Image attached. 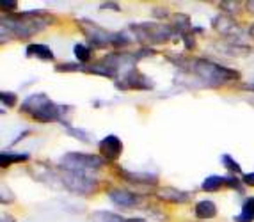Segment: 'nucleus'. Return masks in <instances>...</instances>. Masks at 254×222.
<instances>
[{"label":"nucleus","instance_id":"nucleus-1","mask_svg":"<svg viewBox=\"0 0 254 222\" xmlns=\"http://www.w3.org/2000/svg\"><path fill=\"white\" fill-rule=\"evenodd\" d=\"M52 18L45 14V11H25L21 14L2 16V32L7 30V39H29L41 32L50 23Z\"/></svg>","mask_w":254,"mask_h":222},{"label":"nucleus","instance_id":"nucleus-2","mask_svg":"<svg viewBox=\"0 0 254 222\" xmlns=\"http://www.w3.org/2000/svg\"><path fill=\"white\" fill-rule=\"evenodd\" d=\"M187 71L194 73L195 77H199L201 82L212 87L224 86V84H229V82H235L240 78V73L237 69L226 68V66H220L208 59H189V69Z\"/></svg>","mask_w":254,"mask_h":222},{"label":"nucleus","instance_id":"nucleus-3","mask_svg":"<svg viewBox=\"0 0 254 222\" xmlns=\"http://www.w3.org/2000/svg\"><path fill=\"white\" fill-rule=\"evenodd\" d=\"M21 112L30 114V117L38 123H55V121L64 123V107L54 103L45 93L27 96L25 102L21 103Z\"/></svg>","mask_w":254,"mask_h":222},{"label":"nucleus","instance_id":"nucleus-4","mask_svg":"<svg viewBox=\"0 0 254 222\" xmlns=\"http://www.w3.org/2000/svg\"><path fill=\"white\" fill-rule=\"evenodd\" d=\"M105 158L91 153H66L59 160V166L63 171L80 172V174H91L105 166Z\"/></svg>","mask_w":254,"mask_h":222},{"label":"nucleus","instance_id":"nucleus-5","mask_svg":"<svg viewBox=\"0 0 254 222\" xmlns=\"http://www.w3.org/2000/svg\"><path fill=\"white\" fill-rule=\"evenodd\" d=\"M130 30L133 32L135 39L144 45L167 43L176 34L174 27L164 25V23H139V25H130Z\"/></svg>","mask_w":254,"mask_h":222},{"label":"nucleus","instance_id":"nucleus-6","mask_svg":"<svg viewBox=\"0 0 254 222\" xmlns=\"http://www.w3.org/2000/svg\"><path fill=\"white\" fill-rule=\"evenodd\" d=\"M61 181L68 190H71L73 194H80V196H89L98 188L96 179L91 174H80V172H69L63 171Z\"/></svg>","mask_w":254,"mask_h":222},{"label":"nucleus","instance_id":"nucleus-7","mask_svg":"<svg viewBox=\"0 0 254 222\" xmlns=\"http://www.w3.org/2000/svg\"><path fill=\"white\" fill-rule=\"evenodd\" d=\"M80 30L84 32V36L87 38L89 45L93 48H105L110 47V39H112V32H107L105 29H102L96 23L89 22V20H80Z\"/></svg>","mask_w":254,"mask_h":222},{"label":"nucleus","instance_id":"nucleus-8","mask_svg":"<svg viewBox=\"0 0 254 222\" xmlns=\"http://www.w3.org/2000/svg\"><path fill=\"white\" fill-rule=\"evenodd\" d=\"M100 155L105 158V162H114L123 153V142L118 135H107L100 141Z\"/></svg>","mask_w":254,"mask_h":222},{"label":"nucleus","instance_id":"nucleus-9","mask_svg":"<svg viewBox=\"0 0 254 222\" xmlns=\"http://www.w3.org/2000/svg\"><path fill=\"white\" fill-rule=\"evenodd\" d=\"M116 87L118 89H140V91H148V89H153V80L151 78H148L146 75H142V73H139L135 69V71H131L130 75H127V77L123 78L121 82H118L116 84Z\"/></svg>","mask_w":254,"mask_h":222},{"label":"nucleus","instance_id":"nucleus-10","mask_svg":"<svg viewBox=\"0 0 254 222\" xmlns=\"http://www.w3.org/2000/svg\"><path fill=\"white\" fill-rule=\"evenodd\" d=\"M107 196L119 208H131V206H135L139 203V196L127 190V188H110Z\"/></svg>","mask_w":254,"mask_h":222},{"label":"nucleus","instance_id":"nucleus-11","mask_svg":"<svg viewBox=\"0 0 254 222\" xmlns=\"http://www.w3.org/2000/svg\"><path fill=\"white\" fill-rule=\"evenodd\" d=\"M119 176L125 178L128 183H137V185H157L158 183V176L157 174H149V172H128L125 171L123 167H118Z\"/></svg>","mask_w":254,"mask_h":222},{"label":"nucleus","instance_id":"nucleus-12","mask_svg":"<svg viewBox=\"0 0 254 222\" xmlns=\"http://www.w3.org/2000/svg\"><path fill=\"white\" fill-rule=\"evenodd\" d=\"M157 197L162 201H167V203H178V205H183L187 201L190 199V194L183 192V190H178L174 187H164L157 190Z\"/></svg>","mask_w":254,"mask_h":222},{"label":"nucleus","instance_id":"nucleus-13","mask_svg":"<svg viewBox=\"0 0 254 222\" xmlns=\"http://www.w3.org/2000/svg\"><path fill=\"white\" fill-rule=\"evenodd\" d=\"M25 54L27 57H36V59H41V60H54V50L47 45H41V43H30L29 47L25 48Z\"/></svg>","mask_w":254,"mask_h":222},{"label":"nucleus","instance_id":"nucleus-14","mask_svg":"<svg viewBox=\"0 0 254 222\" xmlns=\"http://www.w3.org/2000/svg\"><path fill=\"white\" fill-rule=\"evenodd\" d=\"M213 27L219 30L220 34H224V36L235 34V32L238 30L235 20L231 16H228V14H219V16L213 20Z\"/></svg>","mask_w":254,"mask_h":222},{"label":"nucleus","instance_id":"nucleus-15","mask_svg":"<svg viewBox=\"0 0 254 222\" xmlns=\"http://www.w3.org/2000/svg\"><path fill=\"white\" fill-rule=\"evenodd\" d=\"M195 217L197 219H203V221H208V219H213L217 215V206L213 201H199L197 205H195Z\"/></svg>","mask_w":254,"mask_h":222},{"label":"nucleus","instance_id":"nucleus-16","mask_svg":"<svg viewBox=\"0 0 254 222\" xmlns=\"http://www.w3.org/2000/svg\"><path fill=\"white\" fill-rule=\"evenodd\" d=\"M25 160H29V153H11V151H2V155H0V166L2 167H9L11 164L25 162Z\"/></svg>","mask_w":254,"mask_h":222},{"label":"nucleus","instance_id":"nucleus-17","mask_svg":"<svg viewBox=\"0 0 254 222\" xmlns=\"http://www.w3.org/2000/svg\"><path fill=\"white\" fill-rule=\"evenodd\" d=\"M226 185V176H208L206 179L203 181L201 188H203L204 192H217L220 190V187H224Z\"/></svg>","mask_w":254,"mask_h":222},{"label":"nucleus","instance_id":"nucleus-18","mask_svg":"<svg viewBox=\"0 0 254 222\" xmlns=\"http://www.w3.org/2000/svg\"><path fill=\"white\" fill-rule=\"evenodd\" d=\"M253 221H254V197H249L244 203V206H242V214L235 217V222H253Z\"/></svg>","mask_w":254,"mask_h":222},{"label":"nucleus","instance_id":"nucleus-19","mask_svg":"<svg viewBox=\"0 0 254 222\" xmlns=\"http://www.w3.org/2000/svg\"><path fill=\"white\" fill-rule=\"evenodd\" d=\"M93 222H125L127 217L118 214H110V212H96L93 214Z\"/></svg>","mask_w":254,"mask_h":222},{"label":"nucleus","instance_id":"nucleus-20","mask_svg":"<svg viewBox=\"0 0 254 222\" xmlns=\"http://www.w3.org/2000/svg\"><path fill=\"white\" fill-rule=\"evenodd\" d=\"M73 52H75V57H76V60H78L80 64H85V62L91 59V47H89V45L78 43V45H75V47H73Z\"/></svg>","mask_w":254,"mask_h":222},{"label":"nucleus","instance_id":"nucleus-21","mask_svg":"<svg viewBox=\"0 0 254 222\" xmlns=\"http://www.w3.org/2000/svg\"><path fill=\"white\" fill-rule=\"evenodd\" d=\"M63 124V128L66 130V132L69 133V135H73V137H76V139H78V141H82V142H85V144H89V142H93L91 141V135L87 132H85V130H80V128H73V126H69L68 123H66V121H64V123H61Z\"/></svg>","mask_w":254,"mask_h":222},{"label":"nucleus","instance_id":"nucleus-22","mask_svg":"<svg viewBox=\"0 0 254 222\" xmlns=\"http://www.w3.org/2000/svg\"><path fill=\"white\" fill-rule=\"evenodd\" d=\"M131 43V39L128 38L125 32H112V39H110V47L114 48H125Z\"/></svg>","mask_w":254,"mask_h":222},{"label":"nucleus","instance_id":"nucleus-23","mask_svg":"<svg viewBox=\"0 0 254 222\" xmlns=\"http://www.w3.org/2000/svg\"><path fill=\"white\" fill-rule=\"evenodd\" d=\"M220 162H222V166H224L229 172H237V174L238 172H242L240 164H238L231 155H222V157H220Z\"/></svg>","mask_w":254,"mask_h":222},{"label":"nucleus","instance_id":"nucleus-24","mask_svg":"<svg viewBox=\"0 0 254 222\" xmlns=\"http://www.w3.org/2000/svg\"><path fill=\"white\" fill-rule=\"evenodd\" d=\"M55 69L59 73L64 71H85V66L80 64V62H63V64H57Z\"/></svg>","mask_w":254,"mask_h":222},{"label":"nucleus","instance_id":"nucleus-25","mask_svg":"<svg viewBox=\"0 0 254 222\" xmlns=\"http://www.w3.org/2000/svg\"><path fill=\"white\" fill-rule=\"evenodd\" d=\"M0 102H2V105H7L9 109L14 107L16 105V94L11 93V91H2L0 93Z\"/></svg>","mask_w":254,"mask_h":222},{"label":"nucleus","instance_id":"nucleus-26","mask_svg":"<svg viewBox=\"0 0 254 222\" xmlns=\"http://www.w3.org/2000/svg\"><path fill=\"white\" fill-rule=\"evenodd\" d=\"M220 7L224 9V13L228 14V16H231V14H235V11L240 7V4H238V2H222Z\"/></svg>","mask_w":254,"mask_h":222},{"label":"nucleus","instance_id":"nucleus-27","mask_svg":"<svg viewBox=\"0 0 254 222\" xmlns=\"http://www.w3.org/2000/svg\"><path fill=\"white\" fill-rule=\"evenodd\" d=\"M180 38L183 39V45H185L187 50H194V48H195V41H194V36H192V32H187V34H182Z\"/></svg>","mask_w":254,"mask_h":222},{"label":"nucleus","instance_id":"nucleus-28","mask_svg":"<svg viewBox=\"0 0 254 222\" xmlns=\"http://www.w3.org/2000/svg\"><path fill=\"white\" fill-rule=\"evenodd\" d=\"M226 185L231 188H237L238 192H242V183H240V179L235 178V176H226Z\"/></svg>","mask_w":254,"mask_h":222},{"label":"nucleus","instance_id":"nucleus-29","mask_svg":"<svg viewBox=\"0 0 254 222\" xmlns=\"http://www.w3.org/2000/svg\"><path fill=\"white\" fill-rule=\"evenodd\" d=\"M0 7H2V11H7V13H14V11H16L18 9V4L16 2H5V0H2V2H0Z\"/></svg>","mask_w":254,"mask_h":222},{"label":"nucleus","instance_id":"nucleus-30","mask_svg":"<svg viewBox=\"0 0 254 222\" xmlns=\"http://www.w3.org/2000/svg\"><path fill=\"white\" fill-rule=\"evenodd\" d=\"M242 181H244V185H247V187H254V172L244 174L242 176Z\"/></svg>","mask_w":254,"mask_h":222},{"label":"nucleus","instance_id":"nucleus-31","mask_svg":"<svg viewBox=\"0 0 254 222\" xmlns=\"http://www.w3.org/2000/svg\"><path fill=\"white\" fill-rule=\"evenodd\" d=\"M100 7H102V9H114V11H119V5L118 4H112V2H109V4H102Z\"/></svg>","mask_w":254,"mask_h":222},{"label":"nucleus","instance_id":"nucleus-32","mask_svg":"<svg viewBox=\"0 0 254 222\" xmlns=\"http://www.w3.org/2000/svg\"><path fill=\"white\" fill-rule=\"evenodd\" d=\"M246 7H247V9H249L251 13H253V14H254V0H251V2H247V4H246Z\"/></svg>","mask_w":254,"mask_h":222},{"label":"nucleus","instance_id":"nucleus-33","mask_svg":"<svg viewBox=\"0 0 254 222\" xmlns=\"http://www.w3.org/2000/svg\"><path fill=\"white\" fill-rule=\"evenodd\" d=\"M125 222H144L142 219H127Z\"/></svg>","mask_w":254,"mask_h":222},{"label":"nucleus","instance_id":"nucleus-34","mask_svg":"<svg viewBox=\"0 0 254 222\" xmlns=\"http://www.w3.org/2000/svg\"><path fill=\"white\" fill-rule=\"evenodd\" d=\"M249 34H251V36H253V38H254V23H253V25L249 27Z\"/></svg>","mask_w":254,"mask_h":222}]
</instances>
